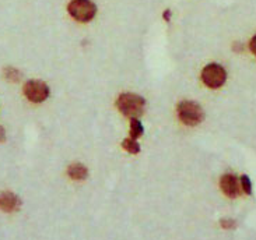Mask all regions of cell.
I'll list each match as a JSON object with an SVG mask.
<instances>
[{
	"mask_svg": "<svg viewBox=\"0 0 256 240\" xmlns=\"http://www.w3.org/2000/svg\"><path fill=\"white\" fill-rule=\"evenodd\" d=\"M116 108H118L126 117L130 119H138V116L143 115L146 108V101L143 96L138 94H130L125 92L120 94L116 99Z\"/></svg>",
	"mask_w": 256,
	"mask_h": 240,
	"instance_id": "6da1fadb",
	"label": "cell"
},
{
	"mask_svg": "<svg viewBox=\"0 0 256 240\" xmlns=\"http://www.w3.org/2000/svg\"><path fill=\"white\" fill-rule=\"evenodd\" d=\"M178 117L184 124L186 126H198L204 119V112L198 102L194 101H182L178 103Z\"/></svg>",
	"mask_w": 256,
	"mask_h": 240,
	"instance_id": "7a4b0ae2",
	"label": "cell"
},
{
	"mask_svg": "<svg viewBox=\"0 0 256 240\" xmlns=\"http://www.w3.org/2000/svg\"><path fill=\"white\" fill-rule=\"evenodd\" d=\"M68 11L78 22H90L97 14V6L91 0H72Z\"/></svg>",
	"mask_w": 256,
	"mask_h": 240,
	"instance_id": "3957f363",
	"label": "cell"
},
{
	"mask_svg": "<svg viewBox=\"0 0 256 240\" xmlns=\"http://www.w3.org/2000/svg\"><path fill=\"white\" fill-rule=\"evenodd\" d=\"M202 80L208 88H220L227 80V71L218 63H208L202 71Z\"/></svg>",
	"mask_w": 256,
	"mask_h": 240,
	"instance_id": "277c9868",
	"label": "cell"
},
{
	"mask_svg": "<svg viewBox=\"0 0 256 240\" xmlns=\"http://www.w3.org/2000/svg\"><path fill=\"white\" fill-rule=\"evenodd\" d=\"M24 95L31 102L41 103L48 99L49 87L46 85V82L40 80H30L24 85Z\"/></svg>",
	"mask_w": 256,
	"mask_h": 240,
	"instance_id": "5b68a950",
	"label": "cell"
},
{
	"mask_svg": "<svg viewBox=\"0 0 256 240\" xmlns=\"http://www.w3.org/2000/svg\"><path fill=\"white\" fill-rule=\"evenodd\" d=\"M220 187H222V193L230 199H236L241 193L240 180L236 175H231V173L222 175V179H220Z\"/></svg>",
	"mask_w": 256,
	"mask_h": 240,
	"instance_id": "8992f818",
	"label": "cell"
},
{
	"mask_svg": "<svg viewBox=\"0 0 256 240\" xmlns=\"http://www.w3.org/2000/svg\"><path fill=\"white\" fill-rule=\"evenodd\" d=\"M21 207V200L12 192L0 193V210L4 213H16Z\"/></svg>",
	"mask_w": 256,
	"mask_h": 240,
	"instance_id": "52a82bcc",
	"label": "cell"
},
{
	"mask_svg": "<svg viewBox=\"0 0 256 240\" xmlns=\"http://www.w3.org/2000/svg\"><path fill=\"white\" fill-rule=\"evenodd\" d=\"M68 175L73 180H84L88 176V169L83 164H73L68 168Z\"/></svg>",
	"mask_w": 256,
	"mask_h": 240,
	"instance_id": "ba28073f",
	"label": "cell"
},
{
	"mask_svg": "<svg viewBox=\"0 0 256 240\" xmlns=\"http://www.w3.org/2000/svg\"><path fill=\"white\" fill-rule=\"evenodd\" d=\"M144 133V129H143V124L140 123L138 119H130V137L138 140V137H142Z\"/></svg>",
	"mask_w": 256,
	"mask_h": 240,
	"instance_id": "9c48e42d",
	"label": "cell"
},
{
	"mask_svg": "<svg viewBox=\"0 0 256 240\" xmlns=\"http://www.w3.org/2000/svg\"><path fill=\"white\" fill-rule=\"evenodd\" d=\"M122 147H124V150L130 152V154H138L140 152V145H138V140H134V138L132 137L125 138L124 143H122Z\"/></svg>",
	"mask_w": 256,
	"mask_h": 240,
	"instance_id": "30bf717a",
	"label": "cell"
},
{
	"mask_svg": "<svg viewBox=\"0 0 256 240\" xmlns=\"http://www.w3.org/2000/svg\"><path fill=\"white\" fill-rule=\"evenodd\" d=\"M4 78L7 81L17 82L21 80V71L20 70L14 69V67H6L4 69Z\"/></svg>",
	"mask_w": 256,
	"mask_h": 240,
	"instance_id": "8fae6325",
	"label": "cell"
},
{
	"mask_svg": "<svg viewBox=\"0 0 256 240\" xmlns=\"http://www.w3.org/2000/svg\"><path fill=\"white\" fill-rule=\"evenodd\" d=\"M240 183H241V189H242L244 192L246 193V194H252V182H250V176L242 175L241 179H240Z\"/></svg>",
	"mask_w": 256,
	"mask_h": 240,
	"instance_id": "7c38bea8",
	"label": "cell"
},
{
	"mask_svg": "<svg viewBox=\"0 0 256 240\" xmlns=\"http://www.w3.org/2000/svg\"><path fill=\"white\" fill-rule=\"evenodd\" d=\"M220 225L222 229H234L236 227V222L234 220H230V218H224L220 221Z\"/></svg>",
	"mask_w": 256,
	"mask_h": 240,
	"instance_id": "4fadbf2b",
	"label": "cell"
},
{
	"mask_svg": "<svg viewBox=\"0 0 256 240\" xmlns=\"http://www.w3.org/2000/svg\"><path fill=\"white\" fill-rule=\"evenodd\" d=\"M250 52L256 56V35H254V36H252V39H250Z\"/></svg>",
	"mask_w": 256,
	"mask_h": 240,
	"instance_id": "5bb4252c",
	"label": "cell"
},
{
	"mask_svg": "<svg viewBox=\"0 0 256 240\" xmlns=\"http://www.w3.org/2000/svg\"><path fill=\"white\" fill-rule=\"evenodd\" d=\"M162 18H164L166 22H170V20H171V10H170V8H166V11L162 13Z\"/></svg>",
	"mask_w": 256,
	"mask_h": 240,
	"instance_id": "9a60e30c",
	"label": "cell"
},
{
	"mask_svg": "<svg viewBox=\"0 0 256 240\" xmlns=\"http://www.w3.org/2000/svg\"><path fill=\"white\" fill-rule=\"evenodd\" d=\"M242 49L244 45L241 42H236V43H234V50H236V52H242Z\"/></svg>",
	"mask_w": 256,
	"mask_h": 240,
	"instance_id": "2e32d148",
	"label": "cell"
},
{
	"mask_svg": "<svg viewBox=\"0 0 256 240\" xmlns=\"http://www.w3.org/2000/svg\"><path fill=\"white\" fill-rule=\"evenodd\" d=\"M4 140H6V131L0 126V143H3Z\"/></svg>",
	"mask_w": 256,
	"mask_h": 240,
	"instance_id": "e0dca14e",
	"label": "cell"
}]
</instances>
